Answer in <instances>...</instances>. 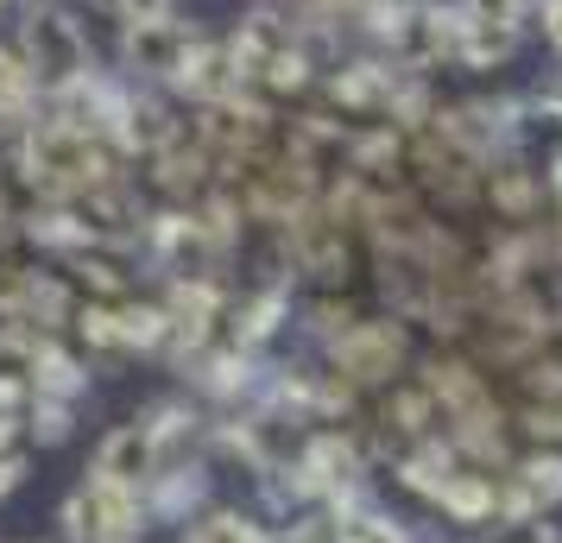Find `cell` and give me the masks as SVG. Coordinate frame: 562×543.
I'll return each instance as SVG.
<instances>
[{"mask_svg":"<svg viewBox=\"0 0 562 543\" xmlns=\"http://www.w3.org/2000/svg\"><path fill=\"white\" fill-rule=\"evenodd\" d=\"M310 354L329 366L348 392H360V398H380V392H392L398 380L417 373V341H411V323H405V316H392V310H367L355 329L329 336L323 348H310Z\"/></svg>","mask_w":562,"mask_h":543,"instance_id":"6da1fadb","label":"cell"},{"mask_svg":"<svg viewBox=\"0 0 562 543\" xmlns=\"http://www.w3.org/2000/svg\"><path fill=\"white\" fill-rule=\"evenodd\" d=\"M13 38H20V52H26L32 77H38V89H45V102L102 70L95 38H89V26H82V13L70 7V0H26Z\"/></svg>","mask_w":562,"mask_h":543,"instance_id":"7a4b0ae2","label":"cell"},{"mask_svg":"<svg viewBox=\"0 0 562 543\" xmlns=\"http://www.w3.org/2000/svg\"><path fill=\"white\" fill-rule=\"evenodd\" d=\"M456 7L461 0H392L367 52L392 57L398 70H424V77L449 70L456 64Z\"/></svg>","mask_w":562,"mask_h":543,"instance_id":"3957f363","label":"cell"},{"mask_svg":"<svg viewBox=\"0 0 562 543\" xmlns=\"http://www.w3.org/2000/svg\"><path fill=\"white\" fill-rule=\"evenodd\" d=\"M146 531H153L146 493L102 480V474H82L57 506V538L64 543H127V538H146Z\"/></svg>","mask_w":562,"mask_h":543,"instance_id":"277c9868","label":"cell"},{"mask_svg":"<svg viewBox=\"0 0 562 543\" xmlns=\"http://www.w3.org/2000/svg\"><path fill=\"white\" fill-rule=\"evenodd\" d=\"M196 38H203V26H190V20H127V26H114V70L171 95Z\"/></svg>","mask_w":562,"mask_h":543,"instance_id":"5b68a950","label":"cell"},{"mask_svg":"<svg viewBox=\"0 0 562 543\" xmlns=\"http://www.w3.org/2000/svg\"><path fill=\"white\" fill-rule=\"evenodd\" d=\"M499 499H506V518H557L562 512V449L525 442L499 467Z\"/></svg>","mask_w":562,"mask_h":543,"instance_id":"8992f818","label":"cell"},{"mask_svg":"<svg viewBox=\"0 0 562 543\" xmlns=\"http://www.w3.org/2000/svg\"><path fill=\"white\" fill-rule=\"evenodd\" d=\"M158 467H165V455H158V437L146 417H127V423H114L102 442H95V462H89V474H102V480H121V487L146 493L158 480Z\"/></svg>","mask_w":562,"mask_h":543,"instance_id":"52a82bcc","label":"cell"},{"mask_svg":"<svg viewBox=\"0 0 562 543\" xmlns=\"http://www.w3.org/2000/svg\"><path fill=\"white\" fill-rule=\"evenodd\" d=\"M531 26L525 20H493L474 7H456V70H506L525 52Z\"/></svg>","mask_w":562,"mask_h":543,"instance_id":"ba28073f","label":"cell"},{"mask_svg":"<svg viewBox=\"0 0 562 543\" xmlns=\"http://www.w3.org/2000/svg\"><path fill=\"white\" fill-rule=\"evenodd\" d=\"M234 89H240V70H234V57H228V38L203 32V38L190 45V57H183L171 95H178L183 108H209V102H222V95H234Z\"/></svg>","mask_w":562,"mask_h":543,"instance_id":"9c48e42d","label":"cell"},{"mask_svg":"<svg viewBox=\"0 0 562 543\" xmlns=\"http://www.w3.org/2000/svg\"><path fill=\"white\" fill-rule=\"evenodd\" d=\"M178 543H272V518L254 506H203L178 524Z\"/></svg>","mask_w":562,"mask_h":543,"instance_id":"30bf717a","label":"cell"},{"mask_svg":"<svg viewBox=\"0 0 562 543\" xmlns=\"http://www.w3.org/2000/svg\"><path fill=\"white\" fill-rule=\"evenodd\" d=\"M335 512H341V543H424V531L392 512L380 499V487L348 499V506H335Z\"/></svg>","mask_w":562,"mask_h":543,"instance_id":"8fae6325","label":"cell"},{"mask_svg":"<svg viewBox=\"0 0 562 543\" xmlns=\"http://www.w3.org/2000/svg\"><path fill=\"white\" fill-rule=\"evenodd\" d=\"M272 543H341V512L335 506L284 512V518H272Z\"/></svg>","mask_w":562,"mask_h":543,"instance_id":"7c38bea8","label":"cell"},{"mask_svg":"<svg viewBox=\"0 0 562 543\" xmlns=\"http://www.w3.org/2000/svg\"><path fill=\"white\" fill-rule=\"evenodd\" d=\"M481 543H562V524L557 518H499L481 531Z\"/></svg>","mask_w":562,"mask_h":543,"instance_id":"4fadbf2b","label":"cell"},{"mask_svg":"<svg viewBox=\"0 0 562 543\" xmlns=\"http://www.w3.org/2000/svg\"><path fill=\"white\" fill-rule=\"evenodd\" d=\"M108 13H114V26H127V20H178V0H108Z\"/></svg>","mask_w":562,"mask_h":543,"instance_id":"5bb4252c","label":"cell"},{"mask_svg":"<svg viewBox=\"0 0 562 543\" xmlns=\"http://www.w3.org/2000/svg\"><path fill=\"white\" fill-rule=\"evenodd\" d=\"M26 474H32V449H0V506L26 487Z\"/></svg>","mask_w":562,"mask_h":543,"instance_id":"9a60e30c","label":"cell"},{"mask_svg":"<svg viewBox=\"0 0 562 543\" xmlns=\"http://www.w3.org/2000/svg\"><path fill=\"white\" fill-rule=\"evenodd\" d=\"M461 7H474V13H493V20H537V0H461Z\"/></svg>","mask_w":562,"mask_h":543,"instance_id":"2e32d148","label":"cell"},{"mask_svg":"<svg viewBox=\"0 0 562 543\" xmlns=\"http://www.w3.org/2000/svg\"><path fill=\"white\" fill-rule=\"evenodd\" d=\"M537 32H543V45L562 57V0H537Z\"/></svg>","mask_w":562,"mask_h":543,"instance_id":"e0dca14e","label":"cell"},{"mask_svg":"<svg viewBox=\"0 0 562 543\" xmlns=\"http://www.w3.org/2000/svg\"><path fill=\"white\" fill-rule=\"evenodd\" d=\"M537 95H543V108H550V114L562 121V64L550 70V77H543V89H537Z\"/></svg>","mask_w":562,"mask_h":543,"instance_id":"ac0fdd59","label":"cell"},{"mask_svg":"<svg viewBox=\"0 0 562 543\" xmlns=\"http://www.w3.org/2000/svg\"><path fill=\"white\" fill-rule=\"evenodd\" d=\"M13 7H26V0H0V13H13Z\"/></svg>","mask_w":562,"mask_h":543,"instance_id":"d6986e66","label":"cell"},{"mask_svg":"<svg viewBox=\"0 0 562 543\" xmlns=\"http://www.w3.org/2000/svg\"><path fill=\"white\" fill-rule=\"evenodd\" d=\"M127 543H146V538H127Z\"/></svg>","mask_w":562,"mask_h":543,"instance_id":"ffe728a7","label":"cell"},{"mask_svg":"<svg viewBox=\"0 0 562 543\" xmlns=\"http://www.w3.org/2000/svg\"><path fill=\"white\" fill-rule=\"evenodd\" d=\"M468 543H481V538H468Z\"/></svg>","mask_w":562,"mask_h":543,"instance_id":"44dd1931","label":"cell"},{"mask_svg":"<svg viewBox=\"0 0 562 543\" xmlns=\"http://www.w3.org/2000/svg\"><path fill=\"white\" fill-rule=\"evenodd\" d=\"M254 7H259V0H254Z\"/></svg>","mask_w":562,"mask_h":543,"instance_id":"7402d4cb","label":"cell"}]
</instances>
